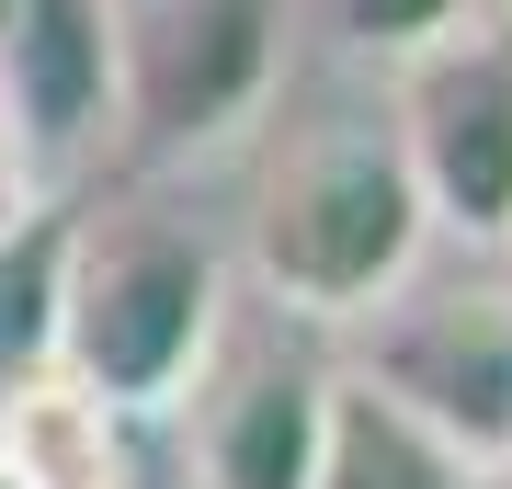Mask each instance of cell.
Masks as SVG:
<instances>
[{
	"label": "cell",
	"instance_id": "6da1fadb",
	"mask_svg": "<svg viewBox=\"0 0 512 489\" xmlns=\"http://www.w3.org/2000/svg\"><path fill=\"white\" fill-rule=\"evenodd\" d=\"M421 251H433V217H421V182L387 137V103H330L274 126L251 205H239V262L285 319L308 330L365 319Z\"/></svg>",
	"mask_w": 512,
	"mask_h": 489
},
{
	"label": "cell",
	"instance_id": "7a4b0ae2",
	"mask_svg": "<svg viewBox=\"0 0 512 489\" xmlns=\"http://www.w3.org/2000/svg\"><path fill=\"white\" fill-rule=\"evenodd\" d=\"M228 330V262L171 205H69L57 262V376L103 410H171Z\"/></svg>",
	"mask_w": 512,
	"mask_h": 489
},
{
	"label": "cell",
	"instance_id": "3957f363",
	"mask_svg": "<svg viewBox=\"0 0 512 489\" xmlns=\"http://www.w3.org/2000/svg\"><path fill=\"white\" fill-rule=\"evenodd\" d=\"M387 137L421 182L433 239L512 251V23L467 12L387 57Z\"/></svg>",
	"mask_w": 512,
	"mask_h": 489
},
{
	"label": "cell",
	"instance_id": "277c9868",
	"mask_svg": "<svg viewBox=\"0 0 512 489\" xmlns=\"http://www.w3.org/2000/svg\"><path fill=\"white\" fill-rule=\"evenodd\" d=\"M353 330H365V364H353L365 387L421 410L490 478L512 467V273H433V262H410Z\"/></svg>",
	"mask_w": 512,
	"mask_h": 489
},
{
	"label": "cell",
	"instance_id": "5b68a950",
	"mask_svg": "<svg viewBox=\"0 0 512 489\" xmlns=\"http://www.w3.org/2000/svg\"><path fill=\"white\" fill-rule=\"evenodd\" d=\"M285 0H114V126L137 148L228 137L274 103Z\"/></svg>",
	"mask_w": 512,
	"mask_h": 489
},
{
	"label": "cell",
	"instance_id": "8992f818",
	"mask_svg": "<svg viewBox=\"0 0 512 489\" xmlns=\"http://www.w3.org/2000/svg\"><path fill=\"white\" fill-rule=\"evenodd\" d=\"M330 376L342 364L308 353V319L262 308V319H228L217 353L194 364L183 410V455H194V489H308L319 478V433H330Z\"/></svg>",
	"mask_w": 512,
	"mask_h": 489
},
{
	"label": "cell",
	"instance_id": "52a82bcc",
	"mask_svg": "<svg viewBox=\"0 0 512 489\" xmlns=\"http://www.w3.org/2000/svg\"><path fill=\"white\" fill-rule=\"evenodd\" d=\"M0 103L23 171H69L114 137V0H0Z\"/></svg>",
	"mask_w": 512,
	"mask_h": 489
},
{
	"label": "cell",
	"instance_id": "ba28073f",
	"mask_svg": "<svg viewBox=\"0 0 512 489\" xmlns=\"http://www.w3.org/2000/svg\"><path fill=\"white\" fill-rule=\"evenodd\" d=\"M0 455L23 489H137L126 455V410H103L80 376H12L0 387Z\"/></svg>",
	"mask_w": 512,
	"mask_h": 489
},
{
	"label": "cell",
	"instance_id": "9c48e42d",
	"mask_svg": "<svg viewBox=\"0 0 512 489\" xmlns=\"http://www.w3.org/2000/svg\"><path fill=\"white\" fill-rule=\"evenodd\" d=\"M308 489H490V467L456 455L421 410H399L387 387H365L342 364V376H330V433H319V478Z\"/></svg>",
	"mask_w": 512,
	"mask_h": 489
},
{
	"label": "cell",
	"instance_id": "30bf717a",
	"mask_svg": "<svg viewBox=\"0 0 512 489\" xmlns=\"http://www.w3.org/2000/svg\"><path fill=\"white\" fill-rule=\"evenodd\" d=\"M57 262H69V205L23 194L0 217V387L57 364Z\"/></svg>",
	"mask_w": 512,
	"mask_h": 489
},
{
	"label": "cell",
	"instance_id": "8fae6325",
	"mask_svg": "<svg viewBox=\"0 0 512 489\" xmlns=\"http://www.w3.org/2000/svg\"><path fill=\"white\" fill-rule=\"evenodd\" d=\"M467 12H490V0H319V23L342 46H365V57H410L421 35H444Z\"/></svg>",
	"mask_w": 512,
	"mask_h": 489
},
{
	"label": "cell",
	"instance_id": "7c38bea8",
	"mask_svg": "<svg viewBox=\"0 0 512 489\" xmlns=\"http://www.w3.org/2000/svg\"><path fill=\"white\" fill-rule=\"evenodd\" d=\"M35 194V171H23V137H12V103H0V217Z\"/></svg>",
	"mask_w": 512,
	"mask_h": 489
},
{
	"label": "cell",
	"instance_id": "4fadbf2b",
	"mask_svg": "<svg viewBox=\"0 0 512 489\" xmlns=\"http://www.w3.org/2000/svg\"><path fill=\"white\" fill-rule=\"evenodd\" d=\"M0 489H23V478H12V455H0Z\"/></svg>",
	"mask_w": 512,
	"mask_h": 489
},
{
	"label": "cell",
	"instance_id": "5bb4252c",
	"mask_svg": "<svg viewBox=\"0 0 512 489\" xmlns=\"http://www.w3.org/2000/svg\"><path fill=\"white\" fill-rule=\"evenodd\" d=\"M501 262H512V251H501Z\"/></svg>",
	"mask_w": 512,
	"mask_h": 489
}]
</instances>
